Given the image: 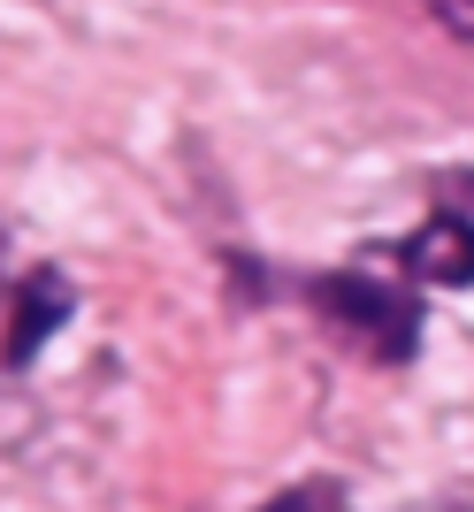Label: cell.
Segmentation results:
<instances>
[{
    "mask_svg": "<svg viewBox=\"0 0 474 512\" xmlns=\"http://www.w3.org/2000/svg\"><path fill=\"white\" fill-rule=\"evenodd\" d=\"M398 260H406L421 283H474V222L467 214H429L421 230L398 245Z\"/></svg>",
    "mask_w": 474,
    "mask_h": 512,
    "instance_id": "cell-3",
    "label": "cell"
},
{
    "mask_svg": "<svg viewBox=\"0 0 474 512\" xmlns=\"http://www.w3.org/2000/svg\"><path fill=\"white\" fill-rule=\"evenodd\" d=\"M444 31H459V39H474V0H421Z\"/></svg>",
    "mask_w": 474,
    "mask_h": 512,
    "instance_id": "cell-5",
    "label": "cell"
},
{
    "mask_svg": "<svg viewBox=\"0 0 474 512\" xmlns=\"http://www.w3.org/2000/svg\"><path fill=\"white\" fill-rule=\"evenodd\" d=\"M260 512H345V490L329 474H314V482H291L276 505H260Z\"/></svg>",
    "mask_w": 474,
    "mask_h": 512,
    "instance_id": "cell-4",
    "label": "cell"
},
{
    "mask_svg": "<svg viewBox=\"0 0 474 512\" xmlns=\"http://www.w3.org/2000/svg\"><path fill=\"white\" fill-rule=\"evenodd\" d=\"M69 321V276L62 268H31L16 276V299H8V367H31L39 344Z\"/></svg>",
    "mask_w": 474,
    "mask_h": 512,
    "instance_id": "cell-2",
    "label": "cell"
},
{
    "mask_svg": "<svg viewBox=\"0 0 474 512\" xmlns=\"http://www.w3.org/2000/svg\"><path fill=\"white\" fill-rule=\"evenodd\" d=\"M314 314L383 367H406L413 344H421V299L390 291V283H367V276H322L314 283Z\"/></svg>",
    "mask_w": 474,
    "mask_h": 512,
    "instance_id": "cell-1",
    "label": "cell"
},
{
    "mask_svg": "<svg viewBox=\"0 0 474 512\" xmlns=\"http://www.w3.org/2000/svg\"><path fill=\"white\" fill-rule=\"evenodd\" d=\"M452 199H474V169H459V176H452Z\"/></svg>",
    "mask_w": 474,
    "mask_h": 512,
    "instance_id": "cell-6",
    "label": "cell"
}]
</instances>
